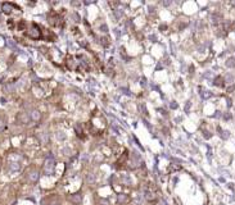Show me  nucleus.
<instances>
[{
  "instance_id": "1",
  "label": "nucleus",
  "mask_w": 235,
  "mask_h": 205,
  "mask_svg": "<svg viewBox=\"0 0 235 205\" xmlns=\"http://www.w3.org/2000/svg\"><path fill=\"white\" fill-rule=\"evenodd\" d=\"M3 9H4V13H9L11 10H9V4H3Z\"/></svg>"
}]
</instances>
